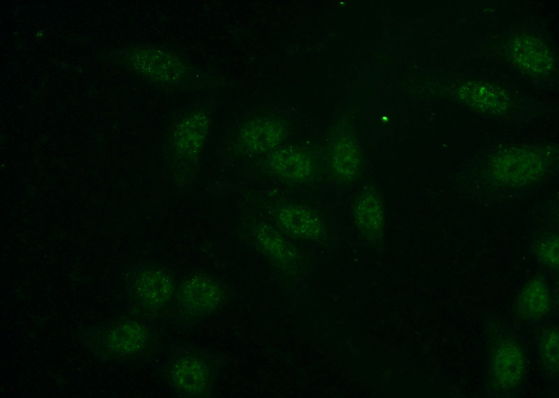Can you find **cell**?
<instances>
[{
	"mask_svg": "<svg viewBox=\"0 0 559 398\" xmlns=\"http://www.w3.org/2000/svg\"><path fill=\"white\" fill-rule=\"evenodd\" d=\"M277 217L284 229L299 237L317 238L324 233L320 218L313 211L301 205L283 206L278 210Z\"/></svg>",
	"mask_w": 559,
	"mask_h": 398,
	"instance_id": "obj_4",
	"label": "cell"
},
{
	"mask_svg": "<svg viewBox=\"0 0 559 398\" xmlns=\"http://www.w3.org/2000/svg\"><path fill=\"white\" fill-rule=\"evenodd\" d=\"M355 223L365 235H379L385 226V214L382 200L374 191H363L356 198L353 207Z\"/></svg>",
	"mask_w": 559,
	"mask_h": 398,
	"instance_id": "obj_6",
	"label": "cell"
},
{
	"mask_svg": "<svg viewBox=\"0 0 559 398\" xmlns=\"http://www.w3.org/2000/svg\"><path fill=\"white\" fill-rule=\"evenodd\" d=\"M256 238L262 249L270 255L279 259L291 256L290 249L283 237L270 226H259L256 230Z\"/></svg>",
	"mask_w": 559,
	"mask_h": 398,
	"instance_id": "obj_13",
	"label": "cell"
},
{
	"mask_svg": "<svg viewBox=\"0 0 559 398\" xmlns=\"http://www.w3.org/2000/svg\"><path fill=\"white\" fill-rule=\"evenodd\" d=\"M273 171L281 178L294 183L310 181L315 175L313 160L305 152L293 148H282L270 157Z\"/></svg>",
	"mask_w": 559,
	"mask_h": 398,
	"instance_id": "obj_2",
	"label": "cell"
},
{
	"mask_svg": "<svg viewBox=\"0 0 559 398\" xmlns=\"http://www.w3.org/2000/svg\"><path fill=\"white\" fill-rule=\"evenodd\" d=\"M136 289L140 298L147 304L160 306L171 297L173 283L165 273L150 271L138 279Z\"/></svg>",
	"mask_w": 559,
	"mask_h": 398,
	"instance_id": "obj_11",
	"label": "cell"
},
{
	"mask_svg": "<svg viewBox=\"0 0 559 398\" xmlns=\"http://www.w3.org/2000/svg\"><path fill=\"white\" fill-rule=\"evenodd\" d=\"M542 356L546 365L552 369L558 368V332L552 330L544 337L541 344Z\"/></svg>",
	"mask_w": 559,
	"mask_h": 398,
	"instance_id": "obj_14",
	"label": "cell"
},
{
	"mask_svg": "<svg viewBox=\"0 0 559 398\" xmlns=\"http://www.w3.org/2000/svg\"><path fill=\"white\" fill-rule=\"evenodd\" d=\"M330 165L333 175L340 181L354 180L361 169L360 154L355 142L348 138L337 141L331 153Z\"/></svg>",
	"mask_w": 559,
	"mask_h": 398,
	"instance_id": "obj_7",
	"label": "cell"
},
{
	"mask_svg": "<svg viewBox=\"0 0 559 398\" xmlns=\"http://www.w3.org/2000/svg\"><path fill=\"white\" fill-rule=\"evenodd\" d=\"M172 378L182 391L191 395L202 393L208 383V374L203 363L191 358L177 361L172 369Z\"/></svg>",
	"mask_w": 559,
	"mask_h": 398,
	"instance_id": "obj_9",
	"label": "cell"
},
{
	"mask_svg": "<svg viewBox=\"0 0 559 398\" xmlns=\"http://www.w3.org/2000/svg\"><path fill=\"white\" fill-rule=\"evenodd\" d=\"M549 305V290L539 279L530 281L523 288L517 300L519 314L527 318L537 319L547 311Z\"/></svg>",
	"mask_w": 559,
	"mask_h": 398,
	"instance_id": "obj_12",
	"label": "cell"
},
{
	"mask_svg": "<svg viewBox=\"0 0 559 398\" xmlns=\"http://www.w3.org/2000/svg\"><path fill=\"white\" fill-rule=\"evenodd\" d=\"M525 369V356L518 346L506 341L497 347L492 358L491 373L499 386L503 388L516 387L521 383Z\"/></svg>",
	"mask_w": 559,
	"mask_h": 398,
	"instance_id": "obj_1",
	"label": "cell"
},
{
	"mask_svg": "<svg viewBox=\"0 0 559 398\" xmlns=\"http://www.w3.org/2000/svg\"><path fill=\"white\" fill-rule=\"evenodd\" d=\"M209 128L206 115L195 112L186 117L176 128L174 142L179 153L193 158L201 152Z\"/></svg>",
	"mask_w": 559,
	"mask_h": 398,
	"instance_id": "obj_5",
	"label": "cell"
},
{
	"mask_svg": "<svg viewBox=\"0 0 559 398\" xmlns=\"http://www.w3.org/2000/svg\"><path fill=\"white\" fill-rule=\"evenodd\" d=\"M184 304L196 312H208L215 309L223 300V290L213 279L195 275L187 280L181 289Z\"/></svg>",
	"mask_w": 559,
	"mask_h": 398,
	"instance_id": "obj_3",
	"label": "cell"
},
{
	"mask_svg": "<svg viewBox=\"0 0 559 398\" xmlns=\"http://www.w3.org/2000/svg\"><path fill=\"white\" fill-rule=\"evenodd\" d=\"M147 335L145 328L136 322H128L114 327L107 337L110 348L120 355H131L145 346Z\"/></svg>",
	"mask_w": 559,
	"mask_h": 398,
	"instance_id": "obj_10",
	"label": "cell"
},
{
	"mask_svg": "<svg viewBox=\"0 0 559 398\" xmlns=\"http://www.w3.org/2000/svg\"><path fill=\"white\" fill-rule=\"evenodd\" d=\"M283 137L281 126L269 119H257L247 125L241 134L244 146L252 152H265L276 147Z\"/></svg>",
	"mask_w": 559,
	"mask_h": 398,
	"instance_id": "obj_8",
	"label": "cell"
}]
</instances>
